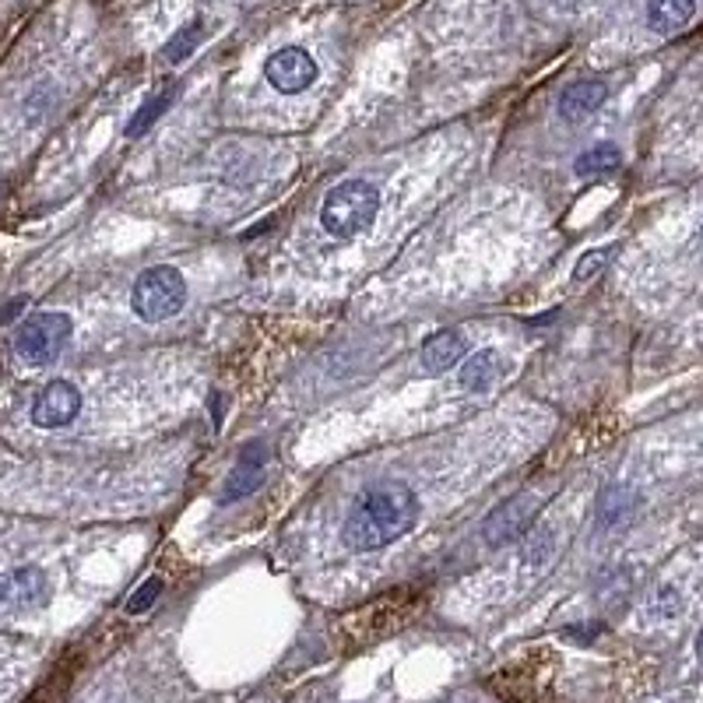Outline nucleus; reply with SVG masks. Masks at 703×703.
<instances>
[{"label":"nucleus","mask_w":703,"mask_h":703,"mask_svg":"<svg viewBox=\"0 0 703 703\" xmlns=\"http://www.w3.org/2000/svg\"><path fill=\"white\" fill-rule=\"evenodd\" d=\"M184 303H187V281L170 264L148 267V272L138 281H134L130 306L148 324H159V321L176 317V313L184 310Z\"/></svg>","instance_id":"obj_3"},{"label":"nucleus","mask_w":703,"mask_h":703,"mask_svg":"<svg viewBox=\"0 0 703 703\" xmlns=\"http://www.w3.org/2000/svg\"><path fill=\"white\" fill-rule=\"evenodd\" d=\"M700 239H703V226H700Z\"/></svg>","instance_id":"obj_25"},{"label":"nucleus","mask_w":703,"mask_h":703,"mask_svg":"<svg viewBox=\"0 0 703 703\" xmlns=\"http://www.w3.org/2000/svg\"><path fill=\"white\" fill-rule=\"evenodd\" d=\"M605 99H608V85L602 78H585V81L566 88V92L560 96L556 110H560V116L566 120V124H585L591 113L602 110Z\"/></svg>","instance_id":"obj_9"},{"label":"nucleus","mask_w":703,"mask_h":703,"mask_svg":"<svg viewBox=\"0 0 703 703\" xmlns=\"http://www.w3.org/2000/svg\"><path fill=\"white\" fill-rule=\"evenodd\" d=\"M608 253H612L608 247L605 250H591V253H585V258L577 261V267H574V281H577V286H585V281H591L598 272H602L605 261H608Z\"/></svg>","instance_id":"obj_19"},{"label":"nucleus","mask_w":703,"mask_h":703,"mask_svg":"<svg viewBox=\"0 0 703 703\" xmlns=\"http://www.w3.org/2000/svg\"><path fill=\"white\" fill-rule=\"evenodd\" d=\"M264 465H267V443L261 440H250L243 443V451H239V461L226 482V492H222V500H243L250 492H258L261 478H264Z\"/></svg>","instance_id":"obj_8"},{"label":"nucleus","mask_w":703,"mask_h":703,"mask_svg":"<svg viewBox=\"0 0 703 703\" xmlns=\"http://www.w3.org/2000/svg\"><path fill=\"white\" fill-rule=\"evenodd\" d=\"M693 11H696L693 0H651L648 25L657 36H671V33H679L682 25H690Z\"/></svg>","instance_id":"obj_11"},{"label":"nucleus","mask_w":703,"mask_h":703,"mask_svg":"<svg viewBox=\"0 0 703 703\" xmlns=\"http://www.w3.org/2000/svg\"><path fill=\"white\" fill-rule=\"evenodd\" d=\"M696 657L703 662V630H700V637H696Z\"/></svg>","instance_id":"obj_23"},{"label":"nucleus","mask_w":703,"mask_h":703,"mask_svg":"<svg viewBox=\"0 0 703 703\" xmlns=\"http://www.w3.org/2000/svg\"><path fill=\"white\" fill-rule=\"evenodd\" d=\"M0 598H4V580H0Z\"/></svg>","instance_id":"obj_24"},{"label":"nucleus","mask_w":703,"mask_h":703,"mask_svg":"<svg viewBox=\"0 0 703 703\" xmlns=\"http://www.w3.org/2000/svg\"><path fill=\"white\" fill-rule=\"evenodd\" d=\"M528 525H531V500L528 497H514V500H503L497 511L486 517L482 538H486L492 549H500L506 542H517V538H525Z\"/></svg>","instance_id":"obj_7"},{"label":"nucleus","mask_w":703,"mask_h":703,"mask_svg":"<svg viewBox=\"0 0 703 703\" xmlns=\"http://www.w3.org/2000/svg\"><path fill=\"white\" fill-rule=\"evenodd\" d=\"M71 338V317L67 313H36L28 317L18 335H14V352H18L28 366H47L64 349Z\"/></svg>","instance_id":"obj_4"},{"label":"nucleus","mask_w":703,"mask_h":703,"mask_svg":"<svg viewBox=\"0 0 703 703\" xmlns=\"http://www.w3.org/2000/svg\"><path fill=\"white\" fill-rule=\"evenodd\" d=\"M418 520V500L409 486L387 482L359 497L352 514L341 528V542L352 552H373L398 542L401 535H409Z\"/></svg>","instance_id":"obj_1"},{"label":"nucleus","mask_w":703,"mask_h":703,"mask_svg":"<svg viewBox=\"0 0 703 703\" xmlns=\"http://www.w3.org/2000/svg\"><path fill=\"white\" fill-rule=\"evenodd\" d=\"M679 608H682V602H679V591L676 588H662V591H657V598H654V605H651L654 616H665V619L676 616Z\"/></svg>","instance_id":"obj_20"},{"label":"nucleus","mask_w":703,"mask_h":703,"mask_svg":"<svg viewBox=\"0 0 703 703\" xmlns=\"http://www.w3.org/2000/svg\"><path fill=\"white\" fill-rule=\"evenodd\" d=\"M465 335L461 331H437V335H429L426 341H423V369L426 373H447V369H454L457 366V359L465 355Z\"/></svg>","instance_id":"obj_10"},{"label":"nucleus","mask_w":703,"mask_h":703,"mask_svg":"<svg viewBox=\"0 0 703 703\" xmlns=\"http://www.w3.org/2000/svg\"><path fill=\"white\" fill-rule=\"evenodd\" d=\"M81 412V394H78V387L67 384V380H53L47 391H42L36 398V405H33V423L39 429H60V426H67L74 423Z\"/></svg>","instance_id":"obj_6"},{"label":"nucleus","mask_w":703,"mask_h":703,"mask_svg":"<svg viewBox=\"0 0 703 703\" xmlns=\"http://www.w3.org/2000/svg\"><path fill=\"white\" fill-rule=\"evenodd\" d=\"M377 208H380V190L373 187L369 179H346V184H338L324 198L321 226L335 239H352L355 233L373 226Z\"/></svg>","instance_id":"obj_2"},{"label":"nucleus","mask_w":703,"mask_h":703,"mask_svg":"<svg viewBox=\"0 0 703 703\" xmlns=\"http://www.w3.org/2000/svg\"><path fill=\"white\" fill-rule=\"evenodd\" d=\"M619 166H623V152L616 145H594L577 159L574 170H577V176H605V173L619 170Z\"/></svg>","instance_id":"obj_14"},{"label":"nucleus","mask_w":703,"mask_h":703,"mask_svg":"<svg viewBox=\"0 0 703 703\" xmlns=\"http://www.w3.org/2000/svg\"><path fill=\"white\" fill-rule=\"evenodd\" d=\"M176 92H179V88H176V85H170V88H162V92H159L155 99H148L145 106H141L138 113H134L130 124H127V138H141V134H145L148 127H152L155 120L173 106Z\"/></svg>","instance_id":"obj_15"},{"label":"nucleus","mask_w":703,"mask_h":703,"mask_svg":"<svg viewBox=\"0 0 703 703\" xmlns=\"http://www.w3.org/2000/svg\"><path fill=\"white\" fill-rule=\"evenodd\" d=\"M556 552V535L549 528H528L525 531V542H520V563L531 566V570H542V566L552 560Z\"/></svg>","instance_id":"obj_13"},{"label":"nucleus","mask_w":703,"mask_h":703,"mask_svg":"<svg viewBox=\"0 0 703 703\" xmlns=\"http://www.w3.org/2000/svg\"><path fill=\"white\" fill-rule=\"evenodd\" d=\"M626 500H630V492L626 489H605L602 503H598V514H602V525H612V520H619L626 514Z\"/></svg>","instance_id":"obj_18"},{"label":"nucleus","mask_w":703,"mask_h":703,"mask_svg":"<svg viewBox=\"0 0 703 703\" xmlns=\"http://www.w3.org/2000/svg\"><path fill=\"white\" fill-rule=\"evenodd\" d=\"M14 585H18L22 598H33L36 591H42V574L33 570V566H25V570L14 574Z\"/></svg>","instance_id":"obj_21"},{"label":"nucleus","mask_w":703,"mask_h":703,"mask_svg":"<svg viewBox=\"0 0 703 703\" xmlns=\"http://www.w3.org/2000/svg\"><path fill=\"white\" fill-rule=\"evenodd\" d=\"M201 36H204V25H201V22L184 25V28H179V33L166 42V50H162V57H166L170 64H179V60H187L193 50H198Z\"/></svg>","instance_id":"obj_16"},{"label":"nucleus","mask_w":703,"mask_h":703,"mask_svg":"<svg viewBox=\"0 0 703 703\" xmlns=\"http://www.w3.org/2000/svg\"><path fill=\"white\" fill-rule=\"evenodd\" d=\"M264 78H267V85L278 88V92H286V96L306 92V88L317 81V60L299 47H286V50L267 57Z\"/></svg>","instance_id":"obj_5"},{"label":"nucleus","mask_w":703,"mask_h":703,"mask_svg":"<svg viewBox=\"0 0 703 703\" xmlns=\"http://www.w3.org/2000/svg\"><path fill=\"white\" fill-rule=\"evenodd\" d=\"M162 594V580L152 577V580H145V585L130 594V602H127V616H141V612H148L155 605V598Z\"/></svg>","instance_id":"obj_17"},{"label":"nucleus","mask_w":703,"mask_h":703,"mask_svg":"<svg viewBox=\"0 0 703 703\" xmlns=\"http://www.w3.org/2000/svg\"><path fill=\"white\" fill-rule=\"evenodd\" d=\"M18 310H22V299H14V303H8L4 310H0V324L11 321V313H18Z\"/></svg>","instance_id":"obj_22"},{"label":"nucleus","mask_w":703,"mask_h":703,"mask_svg":"<svg viewBox=\"0 0 703 703\" xmlns=\"http://www.w3.org/2000/svg\"><path fill=\"white\" fill-rule=\"evenodd\" d=\"M497 373H500V355L486 349V352H475L465 366H461V387L465 391H475V394H482L492 387V380H497Z\"/></svg>","instance_id":"obj_12"}]
</instances>
